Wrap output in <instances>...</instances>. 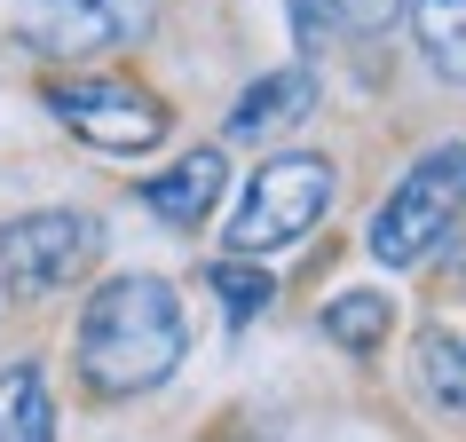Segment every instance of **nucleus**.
<instances>
[{"mask_svg": "<svg viewBox=\"0 0 466 442\" xmlns=\"http://www.w3.org/2000/svg\"><path fill=\"white\" fill-rule=\"evenodd\" d=\"M317 324H324V340L340 347V356H371L395 332V300L388 293H340V300H324Z\"/></svg>", "mask_w": 466, "mask_h": 442, "instance_id": "nucleus-10", "label": "nucleus"}, {"mask_svg": "<svg viewBox=\"0 0 466 442\" xmlns=\"http://www.w3.org/2000/svg\"><path fill=\"white\" fill-rule=\"evenodd\" d=\"M182 347H190V324H182V300H174L167 276H111L79 308V371L111 403L174 379Z\"/></svg>", "mask_w": 466, "mask_h": 442, "instance_id": "nucleus-1", "label": "nucleus"}, {"mask_svg": "<svg viewBox=\"0 0 466 442\" xmlns=\"http://www.w3.org/2000/svg\"><path fill=\"white\" fill-rule=\"evenodd\" d=\"M403 8H411L427 72L451 79V87H466V0H403Z\"/></svg>", "mask_w": 466, "mask_h": 442, "instance_id": "nucleus-9", "label": "nucleus"}, {"mask_svg": "<svg viewBox=\"0 0 466 442\" xmlns=\"http://www.w3.org/2000/svg\"><path fill=\"white\" fill-rule=\"evenodd\" d=\"M48 111L87 150H111V158H143L174 135V111L135 79H64V87H48Z\"/></svg>", "mask_w": 466, "mask_h": 442, "instance_id": "nucleus-4", "label": "nucleus"}, {"mask_svg": "<svg viewBox=\"0 0 466 442\" xmlns=\"http://www.w3.org/2000/svg\"><path fill=\"white\" fill-rule=\"evenodd\" d=\"M459 214H466V143H435V150H419L403 166V182L380 197L364 246L380 269H411L459 229Z\"/></svg>", "mask_w": 466, "mask_h": 442, "instance_id": "nucleus-2", "label": "nucleus"}, {"mask_svg": "<svg viewBox=\"0 0 466 442\" xmlns=\"http://www.w3.org/2000/svg\"><path fill=\"white\" fill-rule=\"evenodd\" d=\"M0 442H56V395L32 364L0 371Z\"/></svg>", "mask_w": 466, "mask_h": 442, "instance_id": "nucleus-11", "label": "nucleus"}, {"mask_svg": "<svg viewBox=\"0 0 466 442\" xmlns=\"http://www.w3.org/2000/svg\"><path fill=\"white\" fill-rule=\"evenodd\" d=\"M340 197V166L317 158V150H285V158H261L253 166V190L229 221V253H285L300 246Z\"/></svg>", "mask_w": 466, "mask_h": 442, "instance_id": "nucleus-3", "label": "nucleus"}, {"mask_svg": "<svg viewBox=\"0 0 466 442\" xmlns=\"http://www.w3.org/2000/svg\"><path fill=\"white\" fill-rule=\"evenodd\" d=\"M419 379H427V395H435V411L466 418V340L427 332V340H419Z\"/></svg>", "mask_w": 466, "mask_h": 442, "instance_id": "nucleus-13", "label": "nucleus"}, {"mask_svg": "<svg viewBox=\"0 0 466 442\" xmlns=\"http://www.w3.org/2000/svg\"><path fill=\"white\" fill-rule=\"evenodd\" d=\"M206 285L221 293V316H229V324H253V316L277 300L269 269H261V253H221L214 269H206Z\"/></svg>", "mask_w": 466, "mask_h": 442, "instance_id": "nucleus-12", "label": "nucleus"}, {"mask_svg": "<svg viewBox=\"0 0 466 442\" xmlns=\"http://www.w3.org/2000/svg\"><path fill=\"white\" fill-rule=\"evenodd\" d=\"M103 253V221L96 214H25V221H0V285L25 300L64 293L72 276L96 269Z\"/></svg>", "mask_w": 466, "mask_h": 442, "instance_id": "nucleus-5", "label": "nucleus"}, {"mask_svg": "<svg viewBox=\"0 0 466 442\" xmlns=\"http://www.w3.org/2000/svg\"><path fill=\"white\" fill-rule=\"evenodd\" d=\"M332 8V25H348V32H388L395 16H403V0H324Z\"/></svg>", "mask_w": 466, "mask_h": 442, "instance_id": "nucleus-14", "label": "nucleus"}, {"mask_svg": "<svg viewBox=\"0 0 466 442\" xmlns=\"http://www.w3.org/2000/svg\"><path fill=\"white\" fill-rule=\"evenodd\" d=\"M8 16L40 55H103L150 32V0H8Z\"/></svg>", "mask_w": 466, "mask_h": 442, "instance_id": "nucleus-6", "label": "nucleus"}, {"mask_svg": "<svg viewBox=\"0 0 466 442\" xmlns=\"http://www.w3.org/2000/svg\"><path fill=\"white\" fill-rule=\"evenodd\" d=\"M309 111H317V72H309V64H285V72L253 79L246 95H238V111H229V135H238V143H269V135L300 126Z\"/></svg>", "mask_w": 466, "mask_h": 442, "instance_id": "nucleus-8", "label": "nucleus"}, {"mask_svg": "<svg viewBox=\"0 0 466 442\" xmlns=\"http://www.w3.org/2000/svg\"><path fill=\"white\" fill-rule=\"evenodd\" d=\"M293 32H300V48H324V32H332V8H324V0H293Z\"/></svg>", "mask_w": 466, "mask_h": 442, "instance_id": "nucleus-15", "label": "nucleus"}, {"mask_svg": "<svg viewBox=\"0 0 466 442\" xmlns=\"http://www.w3.org/2000/svg\"><path fill=\"white\" fill-rule=\"evenodd\" d=\"M229 190V166H221V150H190V158H174L167 174H150L143 182V206L167 229H206V214L221 206Z\"/></svg>", "mask_w": 466, "mask_h": 442, "instance_id": "nucleus-7", "label": "nucleus"}]
</instances>
